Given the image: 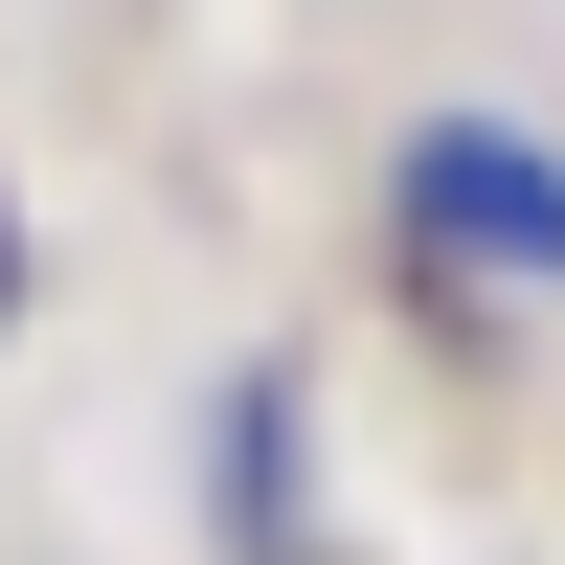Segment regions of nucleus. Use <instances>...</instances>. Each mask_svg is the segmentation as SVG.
<instances>
[{"label": "nucleus", "instance_id": "obj_1", "mask_svg": "<svg viewBox=\"0 0 565 565\" xmlns=\"http://www.w3.org/2000/svg\"><path fill=\"white\" fill-rule=\"evenodd\" d=\"M385 204H407V249L476 271V295H565V136H521V114H407Z\"/></svg>", "mask_w": 565, "mask_h": 565}, {"label": "nucleus", "instance_id": "obj_3", "mask_svg": "<svg viewBox=\"0 0 565 565\" xmlns=\"http://www.w3.org/2000/svg\"><path fill=\"white\" fill-rule=\"evenodd\" d=\"M0 317H23V226H0Z\"/></svg>", "mask_w": 565, "mask_h": 565}, {"label": "nucleus", "instance_id": "obj_2", "mask_svg": "<svg viewBox=\"0 0 565 565\" xmlns=\"http://www.w3.org/2000/svg\"><path fill=\"white\" fill-rule=\"evenodd\" d=\"M295 362H226V407H204V521H226V565H295Z\"/></svg>", "mask_w": 565, "mask_h": 565}]
</instances>
